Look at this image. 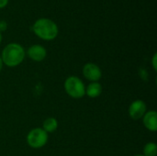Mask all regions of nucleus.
<instances>
[{
	"mask_svg": "<svg viewBox=\"0 0 157 156\" xmlns=\"http://www.w3.org/2000/svg\"><path fill=\"white\" fill-rule=\"evenodd\" d=\"M143 154L144 156H156L157 144L154 142H149L144 146Z\"/></svg>",
	"mask_w": 157,
	"mask_h": 156,
	"instance_id": "9b49d317",
	"label": "nucleus"
},
{
	"mask_svg": "<svg viewBox=\"0 0 157 156\" xmlns=\"http://www.w3.org/2000/svg\"><path fill=\"white\" fill-rule=\"evenodd\" d=\"M49 140V134L42 128H33L30 130L26 137L28 145L35 150L43 148Z\"/></svg>",
	"mask_w": 157,
	"mask_h": 156,
	"instance_id": "20e7f679",
	"label": "nucleus"
},
{
	"mask_svg": "<svg viewBox=\"0 0 157 156\" xmlns=\"http://www.w3.org/2000/svg\"><path fill=\"white\" fill-rule=\"evenodd\" d=\"M103 91L102 85L99 82H91L86 86V96L90 98L98 97Z\"/></svg>",
	"mask_w": 157,
	"mask_h": 156,
	"instance_id": "1a4fd4ad",
	"label": "nucleus"
},
{
	"mask_svg": "<svg viewBox=\"0 0 157 156\" xmlns=\"http://www.w3.org/2000/svg\"><path fill=\"white\" fill-rule=\"evenodd\" d=\"M58 126H59L58 120L53 117H49V118L45 119L42 122V129L48 134L54 132L58 129Z\"/></svg>",
	"mask_w": 157,
	"mask_h": 156,
	"instance_id": "9d476101",
	"label": "nucleus"
},
{
	"mask_svg": "<svg viewBox=\"0 0 157 156\" xmlns=\"http://www.w3.org/2000/svg\"><path fill=\"white\" fill-rule=\"evenodd\" d=\"M31 29L35 36L45 41H52L55 40L59 34L58 25L49 17H40L36 19Z\"/></svg>",
	"mask_w": 157,
	"mask_h": 156,
	"instance_id": "f257e3e1",
	"label": "nucleus"
},
{
	"mask_svg": "<svg viewBox=\"0 0 157 156\" xmlns=\"http://www.w3.org/2000/svg\"><path fill=\"white\" fill-rule=\"evenodd\" d=\"M147 111V105L142 99L133 100L129 108H128V114L130 118L133 120H140L144 117V115Z\"/></svg>",
	"mask_w": 157,
	"mask_h": 156,
	"instance_id": "423d86ee",
	"label": "nucleus"
},
{
	"mask_svg": "<svg viewBox=\"0 0 157 156\" xmlns=\"http://www.w3.org/2000/svg\"><path fill=\"white\" fill-rule=\"evenodd\" d=\"M132 156H144L143 154H135V155H132Z\"/></svg>",
	"mask_w": 157,
	"mask_h": 156,
	"instance_id": "f3484780",
	"label": "nucleus"
},
{
	"mask_svg": "<svg viewBox=\"0 0 157 156\" xmlns=\"http://www.w3.org/2000/svg\"><path fill=\"white\" fill-rule=\"evenodd\" d=\"M3 66H4V64H3L2 59H1V57H0V72H1V71H2V69H3Z\"/></svg>",
	"mask_w": 157,
	"mask_h": 156,
	"instance_id": "2eb2a0df",
	"label": "nucleus"
},
{
	"mask_svg": "<svg viewBox=\"0 0 157 156\" xmlns=\"http://www.w3.org/2000/svg\"><path fill=\"white\" fill-rule=\"evenodd\" d=\"M83 76L86 80L91 82H99L102 77L101 68L95 63H86L82 69Z\"/></svg>",
	"mask_w": 157,
	"mask_h": 156,
	"instance_id": "39448f33",
	"label": "nucleus"
},
{
	"mask_svg": "<svg viewBox=\"0 0 157 156\" xmlns=\"http://www.w3.org/2000/svg\"><path fill=\"white\" fill-rule=\"evenodd\" d=\"M151 65L153 67V69L156 72L157 71V53L155 52L154 55L152 56V59H151Z\"/></svg>",
	"mask_w": 157,
	"mask_h": 156,
	"instance_id": "f8f14e48",
	"label": "nucleus"
},
{
	"mask_svg": "<svg viewBox=\"0 0 157 156\" xmlns=\"http://www.w3.org/2000/svg\"><path fill=\"white\" fill-rule=\"evenodd\" d=\"M2 40H3V35H2V33L0 32V44H1V42H2Z\"/></svg>",
	"mask_w": 157,
	"mask_h": 156,
	"instance_id": "dca6fc26",
	"label": "nucleus"
},
{
	"mask_svg": "<svg viewBox=\"0 0 157 156\" xmlns=\"http://www.w3.org/2000/svg\"><path fill=\"white\" fill-rule=\"evenodd\" d=\"M26 55L36 63H40L44 61L47 57V50L44 46L40 44H33L28 48L26 51Z\"/></svg>",
	"mask_w": 157,
	"mask_h": 156,
	"instance_id": "0eeeda50",
	"label": "nucleus"
},
{
	"mask_svg": "<svg viewBox=\"0 0 157 156\" xmlns=\"http://www.w3.org/2000/svg\"><path fill=\"white\" fill-rule=\"evenodd\" d=\"M7 29V22L5 19L0 20V32H4Z\"/></svg>",
	"mask_w": 157,
	"mask_h": 156,
	"instance_id": "ddd939ff",
	"label": "nucleus"
},
{
	"mask_svg": "<svg viewBox=\"0 0 157 156\" xmlns=\"http://www.w3.org/2000/svg\"><path fill=\"white\" fill-rule=\"evenodd\" d=\"M143 124L146 130L151 132L157 131V113L155 110H147L142 118Z\"/></svg>",
	"mask_w": 157,
	"mask_h": 156,
	"instance_id": "6e6552de",
	"label": "nucleus"
},
{
	"mask_svg": "<svg viewBox=\"0 0 157 156\" xmlns=\"http://www.w3.org/2000/svg\"><path fill=\"white\" fill-rule=\"evenodd\" d=\"M63 88L65 93L74 99H81L86 96V85L78 76H68L64 80Z\"/></svg>",
	"mask_w": 157,
	"mask_h": 156,
	"instance_id": "7ed1b4c3",
	"label": "nucleus"
},
{
	"mask_svg": "<svg viewBox=\"0 0 157 156\" xmlns=\"http://www.w3.org/2000/svg\"><path fill=\"white\" fill-rule=\"evenodd\" d=\"M0 57L4 65L14 68L23 63L26 57V51L21 44L17 42H10L3 48Z\"/></svg>",
	"mask_w": 157,
	"mask_h": 156,
	"instance_id": "f03ea898",
	"label": "nucleus"
},
{
	"mask_svg": "<svg viewBox=\"0 0 157 156\" xmlns=\"http://www.w3.org/2000/svg\"><path fill=\"white\" fill-rule=\"evenodd\" d=\"M9 0H0V9L5 8L8 5Z\"/></svg>",
	"mask_w": 157,
	"mask_h": 156,
	"instance_id": "4468645a",
	"label": "nucleus"
}]
</instances>
